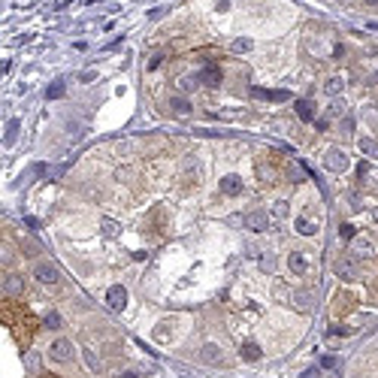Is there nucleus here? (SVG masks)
<instances>
[{
	"mask_svg": "<svg viewBox=\"0 0 378 378\" xmlns=\"http://www.w3.org/2000/svg\"><path fill=\"white\" fill-rule=\"evenodd\" d=\"M339 236H342V242H351L354 239V227L351 224H339Z\"/></svg>",
	"mask_w": 378,
	"mask_h": 378,
	"instance_id": "obj_27",
	"label": "nucleus"
},
{
	"mask_svg": "<svg viewBox=\"0 0 378 378\" xmlns=\"http://www.w3.org/2000/svg\"><path fill=\"white\" fill-rule=\"evenodd\" d=\"M121 378H137V375H134V372H124V375H121Z\"/></svg>",
	"mask_w": 378,
	"mask_h": 378,
	"instance_id": "obj_34",
	"label": "nucleus"
},
{
	"mask_svg": "<svg viewBox=\"0 0 378 378\" xmlns=\"http://www.w3.org/2000/svg\"><path fill=\"white\" fill-rule=\"evenodd\" d=\"M242 360H248V363H254V360H260V348L254 342L242 345Z\"/></svg>",
	"mask_w": 378,
	"mask_h": 378,
	"instance_id": "obj_16",
	"label": "nucleus"
},
{
	"mask_svg": "<svg viewBox=\"0 0 378 378\" xmlns=\"http://www.w3.org/2000/svg\"><path fill=\"white\" fill-rule=\"evenodd\" d=\"M375 251V245L369 239H354V257H369Z\"/></svg>",
	"mask_w": 378,
	"mask_h": 378,
	"instance_id": "obj_10",
	"label": "nucleus"
},
{
	"mask_svg": "<svg viewBox=\"0 0 378 378\" xmlns=\"http://www.w3.org/2000/svg\"><path fill=\"white\" fill-rule=\"evenodd\" d=\"M85 363H88V366H91V369H94V372H100V369H103V366H100V360H97V354H94V351H85Z\"/></svg>",
	"mask_w": 378,
	"mask_h": 378,
	"instance_id": "obj_24",
	"label": "nucleus"
},
{
	"mask_svg": "<svg viewBox=\"0 0 378 378\" xmlns=\"http://www.w3.org/2000/svg\"><path fill=\"white\" fill-rule=\"evenodd\" d=\"M21 291H25V284H21L18 275H6L3 278V294L6 297H21Z\"/></svg>",
	"mask_w": 378,
	"mask_h": 378,
	"instance_id": "obj_8",
	"label": "nucleus"
},
{
	"mask_svg": "<svg viewBox=\"0 0 378 378\" xmlns=\"http://www.w3.org/2000/svg\"><path fill=\"white\" fill-rule=\"evenodd\" d=\"M100 230H103L106 236H118V233H121V224L112 221V218H103V221H100Z\"/></svg>",
	"mask_w": 378,
	"mask_h": 378,
	"instance_id": "obj_17",
	"label": "nucleus"
},
{
	"mask_svg": "<svg viewBox=\"0 0 378 378\" xmlns=\"http://www.w3.org/2000/svg\"><path fill=\"white\" fill-rule=\"evenodd\" d=\"M372 215H375V221H378V209H375V212H372Z\"/></svg>",
	"mask_w": 378,
	"mask_h": 378,
	"instance_id": "obj_35",
	"label": "nucleus"
},
{
	"mask_svg": "<svg viewBox=\"0 0 378 378\" xmlns=\"http://www.w3.org/2000/svg\"><path fill=\"white\" fill-rule=\"evenodd\" d=\"M25 224H28V227H31V230H36V227H39V221H36V218H31V215H28V218H25Z\"/></svg>",
	"mask_w": 378,
	"mask_h": 378,
	"instance_id": "obj_33",
	"label": "nucleus"
},
{
	"mask_svg": "<svg viewBox=\"0 0 378 378\" xmlns=\"http://www.w3.org/2000/svg\"><path fill=\"white\" fill-rule=\"evenodd\" d=\"M106 303H109L112 312H121L127 306V287H124V284H112V287L106 291Z\"/></svg>",
	"mask_w": 378,
	"mask_h": 378,
	"instance_id": "obj_2",
	"label": "nucleus"
},
{
	"mask_svg": "<svg viewBox=\"0 0 378 378\" xmlns=\"http://www.w3.org/2000/svg\"><path fill=\"white\" fill-rule=\"evenodd\" d=\"M161 61H164V55H154V58H148V70H158V67H161Z\"/></svg>",
	"mask_w": 378,
	"mask_h": 378,
	"instance_id": "obj_32",
	"label": "nucleus"
},
{
	"mask_svg": "<svg viewBox=\"0 0 378 378\" xmlns=\"http://www.w3.org/2000/svg\"><path fill=\"white\" fill-rule=\"evenodd\" d=\"M336 275H339V278H351V275H354L351 263H342V260H339V263H336Z\"/></svg>",
	"mask_w": 378,
	"mask_h": 378,
	"instance_id": "obj_25",
	"label": "nucleus"
},
{
	"mask_svg": "<svg viewBox=\"0 0 378 378\" xmlns=\"http://www.w3.org/2000/svg\"><path fill=\"white\" fill-rule=\"evenodd\" d=\"M360 151H363L366 158H375V161H378V142L372 137H363V139H360Z\"/></svg>",
	"mask_w": 378,
	"mask_h": 378,
	"instance_id": "obj_12",
	"label": "nucleus"
},
{
	"mask_svg": "<svg viewBox=\"0 0 378 378\" xmlns=\"http://www.w3.org/2000/svg\"><path fill=\"white\" fill-rule=\"evenodd\" d=\"M287 209H291V206H287L284 200H278V203L273 206V215H275V218H287Z\"/></svg>",
	"mask_w": 378,
	"mask_h": 378,
	"instance_id": "obj_26",
	"label": "nucleus"
},
{
	"mask_svg": "<svg viewBox=\"0 0 378 378\" xmlns=\"http://www.w3.org/2000/svg\"><path fill=\"white\" fill-rule=\"evenodd\" d=\"M46 97H49V100L64 97V82H52V85H49V91H46Z\"/></svg>",
	"mask_w": 378,
	"mask_h": 378,
	"instance_id": "obj_22",
	"label": "nucleus"
},
{
	"mask_svg": "<svg viewBox=\"0 0 378 378\" xmlns=\"http://www.w3.org/2000/svg\"><path fill=\"white\" fill-rule=\"evenodd\" d=\"M15 134H18V121H9V124H6V137H3V142L12 145V142H15Z\"/></svg>",
	"mask_w": 378,
	"mask_h": 378,
	"instance_id": "obj_23",
	"label": "nucleus"
},
{
	"mask_svg": "<svg viewBox=\"0 0 378 378\" xmlns=\"http://www.w3.org/2000/svg\"><path fill=\"white\" fill-rule=\"evenodd\" d=\"M245 224H248V230H254V233H263V230L270 227V218H266V212H251V215L245 218Z\"/></svg>",
	"mask_w": 378,
	"mask_h": 378,
	"instance_id": "obj_7",
	"label": "nucleus"
},
{
	"mask_svg": "<svg viewBox=\"0 0 378 378\" xmlns=\"http://www.w3.org/2000/svg\"><path fill=\"white\" fill-rule=\"evenodd\" d=\"M194 85H197V76H188V79H182V88H185L188 94L194 91Z\"/></svg>",
	"mask_w": 378,
	"mask_h": 378,
	"instance_id": "obj_31",
	"label": "nucleus"
},
{
	"mask_svg": "<svg viewBox=\"0 0 378 378\" xmlns=\"http://www.w3.org/2000/svg\"><path fill=\"white\" fill-rule=\"evenodd\" d=\"M221 194H227V197H239V194H242V179H239V175H224V179H221Z\"/></svg>",
	"mask_w": 378,
	"mask_h": 378,
	"instance_id": "obj_6",
	"label": "nucleus"
},
{
	"mask_svg": "<svg viewBox=\"0 0 378 378\" xmlns=\"http://www.w3.org/2000/svg\"><path fill=\"white\" fill-rule=\"evenodd\" d=\"M34 278L36 281H42V284H58V270L55 266H49V263H36L34 266Z\"/></svg>",
	"mask_w": 378,
	"mask_h": 378,
	"instance_id": "obj_5",
	"label": "nucleus"
},
{
	"mask_svg": "<svg viewBox=\"0 0 378 378\" xmlns=\"http://www.w3.org/2000/svg\"><path fill=\"white\" fill-rule=\"evenodd\" d=\"M49 357L58 360V363H67L70 357H73V342L70 339H55L52 348H49Z\"/></svg>",
	"mask_w": 378,
	"mask_h": 378,
	"instance_id": "obj_3",
	"label": "nucleus"
},
{
	"mask_svg": "<svg viewBox=\"0 0 378 378\" xmlns=\"http://www.w3.org/2000/svg\"><path fill=\"white\" fill-rule=\"evenodd\" d=\"M287 266H291L294 273H306V257H303L300 251H294V254H287Z\"/></svg>",
	"mask_w": 378,
	"mask_h": 378,
	"instance_id": "obj_14",
	"label": "nucleus"
},
{
	"mask_svg": "<svg viewBox=\"0 0 378 378\" xmlns=\"http://www.w3.org/2000/svg\"><path fill=\"white\" fill-rule=\"evenodd\" d=\"M257 179H260L263 185H275L278 172H275V167H270L266 161H260V164H257Z\"/></svg>",
	"mask_w": 378,
	"mask_h": 378,
	"instance_id": "obj_9",
	"label": "nucleus"
},
{
	"mask_svg": "<svg viewBox=\"0 0 378 378\" xmlns=\"http://www.w3.org/2000/svg\"><path fill=\"white\" fill-rule=\"evenodd\" d=\"M254 97H263V100H291V94L287 91H260V88H254Z\"/></svg>",
	"mask_w": 378,
	"mask_h": 378,
	"instance_id": "obj_11",
	"label": "nucleus"
},
{
	"mask_svg": "<svg viewBox=\"0 0 378 378\" xmlns=\"http://www.w3.org/2000/svg\"><path fill=\"white\" fill-rule=\"evenodd\" d=\"M46 327H61V318H58V312H49V315H46Z\"/></svg>",
	"mask_w": 378,
	"mask_h": 378,
	"instance_id": "obj_30",
	"label": "nucleus"
},
{
	"mask_svg": "<svg viewBox=\"0 0 378 378\" xmlns=\"http://www.w3.org/2000/svg\"><path fill=\"white\" fill-rule=\"evenodd\" d=\"M275 270H278V260H275L273 254H263V257H260V273H275Z\"/></svg>",
	"mask_w": 378,
	"mask_h": 378,
	"instance_id": "obj_19",
	"label": "nucleus"
},
{
	"mask_svg": "<svg viewBox=\"0 0 378 378\" xmlns=\"http://www.w3.org/2000/svg\"><path fill=\"white\" fill-rule=\"evenodd\" d=\"M197 82L206 85V88H218L221 85V70H218V64H206V67L197 73Z\"/></svg>",
	"mask_w": 378,
	"mask_h": 378,
	"instance_id": "obj_4",
	"label": "nucleus"
},
{
	"mask_svg": "<svg viewBox=\"0 0 378 378\" xmlns=\"http://www.w3.org/2000/svg\"><path fill=\"white\" fill-rule=\"evenodd\" d=\"M297 230H300L303 236H315V224H312L309 218H303V215L297 218Z\"/></svg>",
	"mask_w": 378,
	"mask_h": 378,
	"instance_id": "obj_20",
	"label": "nucleus"
},
{
	"mask_svg": "<svg viewBox=\"0 0 378 378\" xmlns=\"http://www.w3.org/2000/svg\"><path fill=\"white\" fill-rule=\"evenodd\" d=\"M200 360L203 363H218V345H203L200 348Z\"/></svg>",
	"mask_w": 378,
	"mask_h": 378,
	"instance_id": "obj_15",
	"label": "nucleus"
},
{
	"mask_svg": "<svg viewBox=\"0 0 378 378\" xmlns=\"http://www.w3.org/2000/svg\"><path fill=\"white\" fill-rule=\"evenodd\" d=\"M297 115L303 118V121H315V106L309 100H297Z\"/></svg>",
	"mask_w": 378,
	"mask_h": 378,
	"instance_id": "obj_13",
	"label": "nucleus"
},
{
	"mask_svg": "<svg viewBox=\"0 0 378 378\" xmlns=\"http://www.w3.org/2000/svg\"><path fill=\"white\" fill-rule=\"evenodd\" d=\"M324 91H327L330 97H336V94L342 91V79H336V76H333V79H327V88H324Z\"/></svg>",
	"mask_w": 378,
	"mask_h": 378,
	"instance_id": "obj_21",
	"label": "nucleus"
},
{
	"mask_svg": "<svg viewBox=\"0 0 378 378\" xmlns=\"http://www.w3.org/2000/svg\"><path fill=\"white\" fill-rule=\"evenodd\" d=\"M324 167L330 172H345L351 167V158H348V151L345 148H330L327 154H324Z\"/></svg>",
	"mask_w": 378,
	"mask_h": 378,
	"instance_id": "obj_1",
	"label": "nucleus"
},
{
	"mask_svg": "<svg viewBox=\"0 0 378 378\" xmlns=\"http://www.w3.org/2000/svg\"><path fill=\"white\" fill-rule=\"evenodd\" d=\"M170 106H172V112H175V115H188V112H191V103H188L185 97H172Z\"/></svg>",
	"mask_w": 378,
	"mask_h": 378,
	"instance_id": "obj_18",
	"label": "nucleus"
},
{
	"mask_svg": "<svg viewBox=\"0 0 378 378\" xmlns=\"http://www.w3.org/2000/svg\"><path fill=\"white\" fill-rule=\"evenodd\" d=\"M294 303H300V309H309V294H294Z\"/></svg>",
	"mask_w": 378,
	"mask_h": 378,
	"instance_id": "obj_29",
	"label": "nucleus"
},
{
	"mask_svg": "<svg viewBox=\"0 0 378 378\" xmlns=\"http://www.w3.org/2000/svg\"><path fill=\"white\" fill-rule=\"evenodd\" d=\"M230 49H233L236 55H242V52H248V49H251V39H236V42H233Z\"/></svg>",
	"mask_w": 378,
	"mask_h": 378,
	"instance_id": "obj_28",
	"label": "nucleus"
}]
</instances>
